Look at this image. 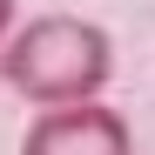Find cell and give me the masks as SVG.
Returning <instances> with one entry per match:
<instances>
[{"label": "cell", "instance_id": "cell-1", "mask_svg": "<svg viewBox=\"0 0 155 155\" xmlns=\"http://www.w3.org/2000/svg\"><path fill=\"white\" fill-rule=\"evenodd\" d=\"M115 74V41L81 14H34L20 20L7 54H0V81L34 108H74V101H101Z\"/></svg>", "mask_w": 155, "mask_h": 155}, {"label": "cell", "instance_id": "cell-2", "mask_svg": "<svg viewBox=\"0 0 155 155\" xmlns=\"http://www.w3.org/2000/svg\"><path fill=\"white\" fill-rule=\"evenodd\" d=\"M20 155H135V128L108 101H74V108H34Z\"/></svg>", "mask_w": 155, "mask_h": 155}, {"label": "cell", "instance_id": "cell-3", "mask_svg": "<svg viewBox=\"0 0 155 155\" xmlns=\"http://www.w3.org/2000/svg\"><path fill=\"white\" fill-rule=\"evenodd\" d=\"M0 54H7V47H0Z\"/></svg>", "mask_w": 155, "mask_h": 155}]
</instances>
